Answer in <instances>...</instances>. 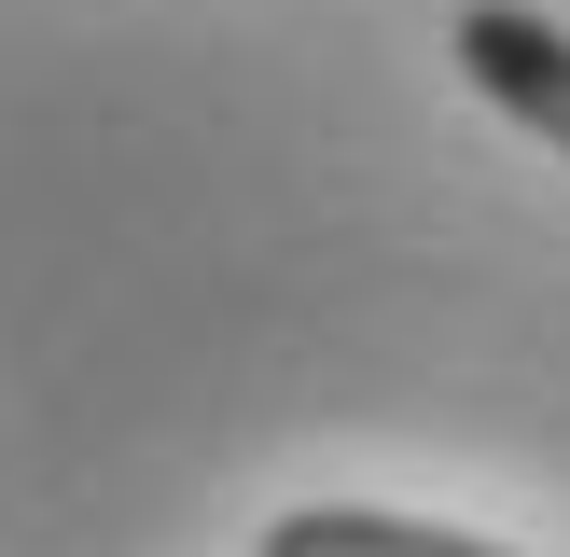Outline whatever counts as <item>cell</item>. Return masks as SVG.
Wrapping results in <instances>:
<instances>
[{"label": "cell", "mask_w": 570, "mask_h": 557, "mask_svg": "<svg viewBox=\"0 0 570 557\" xmlns=\"http://www.w3.org/2000/svg\"><path fill=\"white\" fill-rule=\"evenodd\" d=\"M445 56L473 70V98H501L529 139L570 154V28L557 14H529V0H473V14L445 28Z\"/></svg>", "instance_id": "obj_1"}, {"label": "cell", "mask_w": 570, "mask_h": 557, "mask_svg": "<svg viewBox=\"0 0 570 557\" xmlns=\"http://www.w3.org/2000/svg\"><path fill=\"white\" fill-rule=\"evenodd\" d=\"M250 557H515V544H473V529H432V516H376V501H293Z\"/></svg>", "instance_id": "obj_2"}]
</instances>
